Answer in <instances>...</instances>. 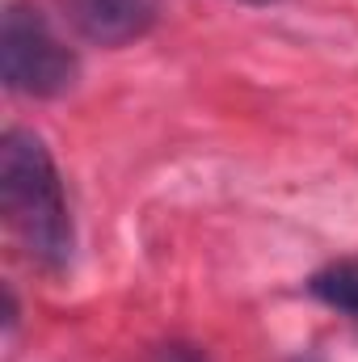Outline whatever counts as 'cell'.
Returning <instances> with one entry per match:
<instances>
[{"label":"cell","mask_w":358,"mask_h":362,"mask_svg":"<svg viewBox=\"0 0 358 362\" xmlns=\"http://www.w3.org/2000/svg\"><path fill=\"white\" fill-rule=\"evenodd\" d=\"M165 362H202V358H198V354H190L185 346H173V350L165 354Z\"/></svg>","instance_id":"cell-5"},{"label":"cell","mask_w":358,"mask_h":362,"mask_svg":"<svg viewBox=\"0 0 358 362\" xmlns=\"http://www.w3.org/2000/svg\"><path fill=\"white\" fill-rule=\"evenodd\" d=\"M59 13L85 42L127 47L156 25L161 0H59Z\"/></svg>","instance_id":"cell-3"},{"label":"cell","mask_w":358,"mask_h":362,"mask_svg":"<svg viewBox=\"0 0 358 362\" xmlns=\"http://www.w3.org/2000/svg\"><path fill=\"white\" fill-rule=\"evenodd\" d=\"M308 291L321 303H329V308L346 312L350 320H358V262H333V266H325L321 274H312Z\"/></svg>","instance_id":"cell-4"},{"label":"cell","mask_w":358,"mask_h":362,"mask_svg":"<svg viewBox=\"0 0 358 362\" xmlns=\"http://www.w3.org/2000/svg\"><path fill=\"white\" fill-rule=\"evenodd\" d=\"M245 4H270V0H245Z\"/></svg>","instance_id":"cell-6"},{"label":"cell","mask_w":358,"mask_h":362,"mask_svg":"<svg viewBox=\"0 0 358 362\" xmlns=\"http://www.w3.org/2000/svg\"><path fill=\"white\" fill-rule=\"evenodd\" d=\"M0 76L13 93L55 97L76 81V55L38 8L8 4L0 17Z\"/></svg>","instance_id":"cell-2"},{"label":"cell","mask_w":358,"mask_h":362,"mask_svg":"<svg viewBox=\"0 0 358 362\" xmlns=\"http://www.w3.org/2000/svg\"><path fill=\"white\" fill-rule=\"evenodd\" d=\"M0 215L38 266L55 270L68 262L72 219H68L55 160L47 144L21 127L0 135Z\"/></svg>","instance_id":"cell-1"}]
</instances>
